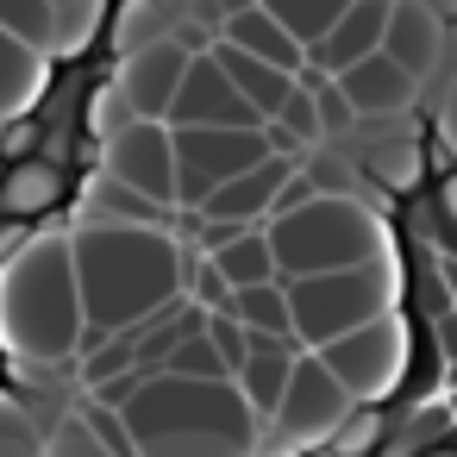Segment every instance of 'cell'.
<instances>
[{
	"mask_svg": "<svg viewBox=\"0 0 457 457\" xmlns=\"http://www.w3.org/2000/svg\"><path fill=\"white\" fill-rule=\"evenodd\" d=\"M45 57H32L26 45H13L7 32H0V126L7 120H20L32 101H38V88H45Z\"/></svg>",
	"mask_w": 457,
	"mask_h": 457,
	"instance_id": "14",
	"label": "cell"
},
{
	"mask_svg": "<svg viewBox=\"0 0 457 457\" xmlns=\"http://www.w3.org/2000/svg\"><path fill=\"white\" fill-rule=\"evenodd\" d=\"M282 307H288V338L295 351H320L357 326H376L388 313V270L363 263V270H332V276H301L282 282Z\"/></svg>",
	"mask_w": 457,
	"mask_h": 457,
	"instance_id": "5",
	"label": "cell"
},
{
	"mask_svg": "<svg viewBox=\"0 0 457 457\" xmlns=\"http://www.w3.org/2000/svg\"><path fill=\"white\" fill-rule=\"evenodd\" d=\"M188 57H195V51H188L182 32H157V38H145L138 51H120V70H113V88H107V95H120L126 120L163 126V107H170V95H176V82H182Z\"/></svg>",
	"mask_w": 457,
	"mask_h": 457,
	"instance_id": "9",
	"label": "cell"
},
{
	"mask_svg": "<svg viewBox=\"0 0 457 457\" xmlns=\"http://www.w3.org/2000/svg\"><path fill=\"white\" fill-rule=\"evenodd\" d=\"M45 457H113V451L88 432V420L70 401H57V413L45 420Z\"/></svg>",
	"mask_w": 457,
	"mask_h": 457,
	"instance_id": "17",
	"label": "cell"
},
{
	"mask_svg": "<svg viewBox=\"0 0 457 457\" xmlns=\"http://www.w3.org/2000/svg\"><path fill=\"white\" fill-rule=\"evenodd\" d=\"M95 182H107L126 201H145L151 213L176 207V157H170V132L151 120H126L120 132H101V157H95Z\"/></svg>",
	"mask_w": 457,
	"mask_h": 457,
	"instance_id": "6",
	"label": "cell"
},
{
	"mask_svg": "<svg viewBox=\"0 0 457 457\" xmlns=\"http://www.w3.org/2000/svg\"><path fill=\"white\" fill-rule=\"evenodd\" d=\"M63 257L82 351L145 332L188 295V245L170 232V213H95L63 238Z\"/></svg>",
	"mask_w": 457,
	"mask_h": 457,
	"instance_id": "2",
	"label": "cell"
},
{
	"mask_svg": "<svg viewBox=\"0 0 457 457\" xmlns=\"http://www.w3.org/2000/svg\"><path fill=\"white\" fill-rule=\"evenodd\" d=\"M313 363H320V370L345 388V401L357 407V401L382 395V382L395 376V326H382V320H376V326H357V332L320 345Z\"/></svg>",
	"mask_w": 457,
	"mask_h": 457,
	"instance_id": "11",
	"label": "cell"
},
{
	"mask_svg": "<svg viewBox=\"0 0 457 457\" xmlns=\"http://www.w3.org/2000/svg\"><path fill=\"white\" fill-rule=\"evenodd\" d=\"M201 51H207V63L232 82V95H238V101H245L263 126H270V120L282 113V101L295 95V76H282V70H270V63L245 57V51H232V45H220V38H207Z\"/></svg>",
	"mask_w": 457,
	"mask_h": 457,
	"instance_id": "12",
	"label": "cell"
},
{
	"mask_svg": "<svg viewBox=\"0 0 457 457\" xmlns=\"http://www.w3.org/2000/svg\"><path fill=\"white\" fill-rule=\"evenodd\" d=\"M0 32H7L13 45H26L32 57H57V13L51 0H0Z\"/></svg>",
	"mask_w": 457,
	"mask_h": 457,
	"instance_id": "16",
	"label": "cell"
},
{
	"mask_svg": "<svg viewBox=\"0 0 457 457\" xmlns=\"http://www.w3.org/2000/svg\"><path fill=\"white\" fill-rule=\"evenodd\" d=\"M170 157H176V207L195 213L213 188L270 163V138L263 132H170Z\"/></svg>",
	"mask_w": 457,
	"mask_h": 457,
	"instance_id": "7",
	"label": "cell"
},
{
	"mask_svg": "<svg viewBox=\"0 0 457 457\" xmlns=\"http://www.w3.org/2000/svg\"><path fill=\"white\" fill-rule=\"evenodd\" d=\"M257 232H263V251H270L276 282L382 263V220H376V207L363 195L307 182V170L288 182V195L276 201V213Z\"/></svg>",
	"mask_w": 457,
	"mask_h": 457,
	"instance_id": "4",
	"label": "cell"
},
{
	"mask_svg": "<svg viewBox=\"0 0 457 457\" xmlns=\"http://www.w3.org/2000/svg\"><path fill=\"white\" fill-rule=\"evenodd\" d=\"M132 7H138V0H101V20H95V26H101V32H113V38H120V26H126V20H132Z\"/></svg>",
	"mask_w": 457,
	"mask_h": 457,
	"instance_id": "20",
	"label": "cell"
},
{
	"mask_svg": "<svg viewBox=\"0 0 457 457\" xmlns=\"http://www.w3.org/2000/svg\"><path fill=\"white\" fill-rule=\"evenodd\" d=\"M82 401L120 420V432L132 438V457H257L263 445V426L232 382L138 376L120 388H95Z\"/></svg>",
	"mask_w": 457,
	"mask_h": 457,
	"instance_id": "3",
	"label": "cell"
},
{
	"mask_svg": "<svg viewBox=\"0 0 457 457\" xmlns=\"http://www.w3.org/2000/svg\"><path fill=\"white\" fill-rule=\"evenodd\" d=\"M213 38H220V45H232V51H245V57H257V63H270V70H282V76H301V51L288 45V32H282L263 7L232 13Z\"/></svg>",
	"mask_w": 457,
	"mask_h": 457,
	"instance_id": "13",
	"label": "cell"
},
{
	"mask_svg": "<svg viewBox=\"0 0 457 457\" xmlns=\"http://www.w3.org/2000/svg\"><path fill=\"white\" fill-rule=\"evenodd\" d=\"M345 420H351L345 388L313 363V351H301L295 370H288V388H282V401H276V413H270V426H263V438H295V451H301V445L332 438Z\"/></svg>",
	"mask_w": 457,
	"mask_h": 457,
	"instance_id": "8",
	"label": "cell"
},
{
	"mask_svg": "<svg viewBox=\"0 0 457 457\" xmlns=\"http://www.w3.org/2000/svg\"><path fill=\"white\" fill-rule=\"evenodd\" d=\"M163 132H263V120L232 95V82L207 63V51H195L163 107Z\"/></svg>",
	"mask_w": 457,
	"mask_h": 457,
	"instance_id": "10",
	"label": "cell"
},
{
	"mask_svg": "<svg viewBox=\"0 0 457 457\" xmlns=\"http://www.w3.org/2000/svg\"><path fill=\"white\" fill-rule=\"evenodd\" d=\"M388 245L395 376L351 407L363 457H457V157L432 113L413 138V170L370 201Z\"/></svg>",
	"mask_w": 457,
	"mask_h": 457,
	"instance_id": "1",
	"label": "cell"
},
{
	"mask_svg": "<svg viewBox=\"0 0 457 457\" xmlns=\"http://www.w3.org/2000/svg\"><path fill=\"white\" fill-rule=\"evenodd\" d=\"M282 457H363V451H357V426L345 420L332 438H320V445H301V451H282Z\"/></svg>",
	"mask_w": 457,
	"mask_h": 457,
	"instance_id": "19",
	"label": "cell"
},
{
	"mask_svg": "<svg viewBox=\"0 0 457 457\" xmlns=\"http://www.w3.org/2000/svg\"><path fill=\"white\" fill-rule=\"evenodd\" d=\"M432 132H438V145L457 157V70H451V82H445V95H438V107H432Z\"/></svg>",
	"mask_w": 457,
	"mask_h": 457,
	"instance_id": "18",
	"label": "cell"
},
{
	"mask_svg": "<svg viewBox=\"0 0 457 457\" xmlns=\"http://www.w3.org/2000/svg\"><path fill=\"white\" fill-rule=\"evenodd\" d=\"M257 7H263V13L288 32V45L307 57V51H313V45L338 26V13L351 7V0H257Z\"/></svg>",
	"mask_w": 457,
	"mask_h": 457,
	"instance_id": "15",
	"label": "cell"
}]
</instances>
